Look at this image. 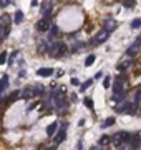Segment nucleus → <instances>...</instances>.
I'll return each mask as SVG.
<instances>
[{"label":"nucleus","mask_w":141,"mask_h":150,"mask_svg":"<svg viewBox=\"0 0 141 150\" xmlns=\"http://www.w3.org/2000/svg\"><path fill=\"white\" fill-rule=\"evenodd\" d=\"M0 40H3V39H2V37H0Z\"/></svg>","instance_id":"obj_39"},{"label":"nucleus","mask_w":141,"mask_h":150,"mask_svg":"<svg viewBox=\"0 0 141 150\" xmlns=\"http://www.w3.org/2000/svg\"><path fill=\"white\" fill-rule=\"evenodd\" d=\"M131 27L133 28H141V19H134V20L131 22Z\"/></svg>","instance_id":"obj_28"},{"label":"nucleus","mask_w":141,"mask_h":150,"mask_svg":"<svg viewBox=\"0 0 141 150\" xmlns=\"http://www.w3.org/2000/svg\"><path fill=\"white\" fill-rule=\"evenodd\" d=\"M114 123V117H110V118H106L105 122L101 123V129H106V127H111Z\"/></svg>","instance_id":"obj_19"},{"label":"nucleus","mask_w":141,"mask_h":150,"mask_svg":"<svg viewBox=\"0 0 141 150\" xmlns=\"http://www.w3.org/2000/svg\"><path fill=\"white\" fill-rule=\"evenodd\" d=\"M14 20H15V23H20V22L23 20V12H22V10H17V12H15Z\"/></svg>","instance_id":"obj_20"},{"label":"nucleus","mask_w":141,"mask_h":150,"mask_svg":"<svg viewBox=\"0 0 141 150\" xmlns=\"http://www.w3.org/2000/svg\"><path fill=\"white\" fill-rule=\"evenodd\" d=\"M17 55H18V54H17V52H14V54L10 55V58H8V63H14V58H15V57H17Z\"/></svg>","instance_id":"obj_33"},{"label":"nucleus","mask_w":141,"mask_h":150,"mask_svg":"<svg viewBox=\"0 0 141 150\" xmlns=\"http://www.w3.org/2000/svg\"><path fill=\"white\" fill-rule=\"evenodd\" d=\"M85 45H87L85 42H75V43H73V48H72V50H73V52H81V50L85 48Z\"/></svg>","instance_id":"obj_17"},{"label":"nucleus","mask_w":141,"mask_h":150,"mask_svg":"<svg viewBox=\"0 0 141 150\" xmlns=\"http://www.w3.org/2000/svg\"><path fill=\"white\" fill-rule=\"evenodd\" d=\"M129 140H131V133L129 132H116L113 137H111V142L114 143V145H118V149H125V145L126 143H129Z\"/></svg>","instance_id":"obj_1"},{"label":"nucleus","mask_w":141,"mask_h":150,"mask_svg":"<svg viewBox=\"0 0 141 150\" xmlns=\"http://www.w3.org/2000/svg\"><path fill=\"white\" fill-rule=\"evenodd\" d=\"M40 12L43 15H52V3H50V0H45V2L42 3Z\"/></svg>","instance_id":"obj_9"},{"label":"nucleus","mask_w":141,"mask_h":150,"mask_svg":"<svg viewBox=\"0 0 141 150\" xmlns=\"http://www.w3.org/2000/svg\"><path fill=\"white\" fill-rule=\"evenodd\" d=\"M72 85H80V82H78V78H72Z\"/></svg>","instance_id":"obj_35"},{"label":"nucleus","mask_w":141,"mask_h":150,"mask_svg":"<svg viewBox=\"0 0 141 150\" xmlns=\"http://www.w3.org/2000/svg\"><path fill=\"white\" fill-rule=\"evenodd\" d=\"M76 150H83V142H78V145H76Z\"/></svg>","instance_id":"obj_34"},{"label":"nucleus","mask_w":141,"mask_h":150,"mask_svg":"<svg viewBox=\"0 0 141 150\" xmlns=\"http://www.w3.org/2000/svg\"><path fill=\"white\" fill-rule=\"evenodd\" d=\"M37 75H40V77H50V75H53V68H48V67L38 68V70H37Z\"/></svg>","instance_id":"obj_11"},{"label":"nucleus","mask_w":141,"mask_h":150,"mask_svg":"<svg viewBox=\"0 0 141 150\" xmlns=\"http://www.w3.org/2000/svg\"><path fill=\"white\" fill-rule=\"evenodd\" d=\"M91 150H100V145H98V147H93Z\"/></svg>","instance_id":"obj_37"},{"label":"nucleus","mask_w":141,"mask_h":150,"mask_svg":"<svg viewBox=\"0 0 141 150\" xmlns=\"http://www.w3.org/2000/svg\"><path fill=\"white\" fill-rule=\"evenodd\" d=\"M83 102H85V107H87V109L93 110V98H90V97H87V98H85Z\"/></svg>","instance_id":"obj_26"},{"label":"nucleus","mask_w":141,"mask_h":150,"mask_svg":"<svg viewBox=\"0 0 141 150\" xmlns=\"http://www.w3.org/2000/svg\"><path fill=\"white\" fill-rule=\"evenodd\" d=\"M8 25H10V15H8V14L0 15V28H2V27H8Z\"/></svg>","instance_id":"obj_12"},{"label":"nucleus","mask_w":141,"mask_h":150,"mask_svg":"<svg viewBox=\"0 0 141 150\" xmlns=\"http://www.w3.org/2000/svg\"><path fill=\"white\" fill-rule=\"evenodd\" d=\"M35 95V90H33V87H27V89L23 90V92H22V98H23V100H28V98H32V97Z\"/></svg>","instance_id":"obj_10"},{"label":"nucleus","mask_w":141,"mask_h":150,"mask_svg":"<svg viewBox=\"0 0 141 150\" xmlns=\"http://www.w3.org/2000/svg\"><path fill=\"white\" fill-rule=\"evenodd\" d=\"M108 35H110V32H106V30L103 28L100 34H98V35H96V37L93 39V43H95V45H98V43H103V42H106V40H108Z\"/></svg>","instance_id":"obj_5"},{"label":"nucleus","mask_w":141,"mask_h":150,"mask_svg":"<svg viewBox=\"0 0 141 150\" xmlns=\"http://www.w3.org/2000/svg\"><path fill=\"white\" fill-rule=\"evenodd\" d=\"M121 3L125 8H133L136 5V0H121Z\"/></svg>","instance_id":"obj_18"},{"label":"nucleus","mask_w":141,"mask_h":150,"mask_svg":"<svg viewBox=\"0 0 141 150\" xmlns=\"http://www.w3.org/2000/svg\"><path fill=\"white\" fill-rule=\"evenodd\" d=\"M103 28L106 30V32H113L114 28H116V22L113 19H106V20L103 22Z\"/></svg>","instance_id":"obj_8"},{"label":"nucleus","mask_w":141,"mask_h":150,"mask_svg":"<svg viewBox=\"0 0 141 150\" xmlns=\"http://www.w3.org/2000/svg\"><path fill=\"white\" fill-rule=\"evenodd\" d=\"M18 97H20V94H18V92H14V94H12V95L8 97V98H5V102L12 103V102H15V100H17V98H18Z\"/></svg>","instance_id":"obj_23"},{"label":"nucleus","mask_w":141,"mask_h":150,"mask_svg":"<svg viewBox=\"0 0 141 150\" xmlns=\"http://www.w3.org/2000/svg\"><path fill=\"white\" fill-rule=\"evenodd\" d=\"M58 37V27L57 25H52V28H50V35H48V39L50 40H55Z\"/></svg>","instance_id":"obj_15"},{"label":"nucleus","mask_w":141,"mask_h":150,"mask_svg":"<svg viewBox=\"0 0 141 150\" xmlns=\"http://www.w3.org/2000/svg\"><path fill=\"white\" fill-rule=\"evenodd\" d=\"M140 47H141V39H138V40H134V43H133V45H129V48L126 50V54L129 55V57H133V55H136V54H138Z\"/></svg>","instance_id":"obj_6"},{"label":"nucleus","mask_w":141,"mask_h":150,"mask_svg":"<svg viewBox=\"0 0 141 150\" xmlns=\"http://www.w3.org/2000/svg\"><path fill=\"white\" fill-rule=\"evenodd\" d=\"M33 90H35V95H37V94H38V95H40V94H43V87H42V85H37V87H33Z\"/></svg>","instance_id":"obj_31"},{"label":"nucleus","mask_w":141,"mask_h":150,"mask_svg":"<svg viewBox=\"0 0 141 150\" xmlns=\"http://www.w3.org/2000/svg\"><path fill=\"white\" fill-rule=\"evenodd\" d=\"M7 57H8L7 52H2V54H0V65H3V63L7 62Z\"/></svg>","instance_id":"obj_29"},{"label":"nucleus","mask_w":141,"mask_h":150,"mask_svg":"<svg viewBox=\"0 0 141 150\" xmlns=\"http://www.w3.org/2000/svg\"><path fill=\"white\" fill-rule=\"evenodd\" d=\"M48 55L50 57H55V58H58L61 55L67 52V45L63 43V42H53V43H50L48 45Z\"/></svg>","instance_id":"obj_2"},{"label":"nucleus","mask_w":141,"mask_h":150,"mask_svg":"<svg viewBox=\"0 0 141 150\" xmlns=\"http://www.w3.org/2000/svg\"><path fill=\"white\" fill-rule=\"evenodd\" d=\"M125 98H126V90H123L121 94H116V95H113V100H114L116 103L125 102Z\"/></svg>","instance_id":"obj_14"},{"label":"nucleus","mask_w":141,"mask_h":150,"mask_svg":"<svg viewBox=\"0 0 141 150\" xmlns=\"http://www.w3.org/2000/svg\"><path fill=\"white\" fill-rule=\"evenodd\" d=\"M110 83H111V78H110V77H105V80H103V87L108 89V87H110Z\"/></svg>","instance_id":"obj_30"},{"label":"nucleus","mask_w":141,"mask_h":150,"mask_svg":"<svg viewBox=\"0 0 141 150\" xmlns=\"http://www.w3.org/2000/svg\"><path fill=\"white\" fill-rule=\"evenodd\" d=\"M95 58H96V57H95L93 54H91V55H88V57H87V60H85V67H90V65H93Z\"/></svg>","instance_id":"obj_24"},{"label":"nucleus","mask_w":141,"mask_h":150,"mask_svg":"<svg viewBox=\"0 0 141 150\" xmlns=\"http://www.w3.org/2000/svg\"><path fill=\"white\" fill-rule=\"evenodd\" d=\"M131 58H129V60H123V63H120V65H118V70H126L128 67H129V65H131Z\"/></svg>","instance_id":"obj_22"},{"label":"nucleus","mask_w":141,"mask_h":150,"mask_svg":"<svg viewBox=\"0 0 141 150\" xmlns=\"http://www.w3.org/2000/svg\"><path fill=\"white\" fill-rule=\"evenodd\" d=\"M91 83H93V80H91V78H88V80H85V82H83V83L80 85V92H85V90H87L88 87L91 85Z\"/></svg>","instance_id":"obj_21"},{"label":"nucleus","mask_w":141,"mask_h":150,"mask_svg":"<svg viewBox=\"0 0 141 150\" xmlns=\"http://www.w3.org/2000/svg\"><path fill=\"white\" fill-rule=\"evenodd\" d=\"M65 137H67V123H63V127L60 129V133L55 138V145H60L61 140H65Z\"/></svg>","instance_id":"obj_7"},{"label":"nucleus","mask_w":141,"mask_h":150,"mask_svg":"<svg viewBox=\"0 0 141 150\" xmlns=\"http://www.w3.org/2000/svg\"><path fill=\"white\" fill-rule=\"evenodd\" d=\"M101 77H103V74H101V72H98V74L95 75V78H101Z\"/></svg>","instance_id":"obj_36"},{"label":"nucleus","mask_w":141,"mask_h":150,"mask_svg":"<svg viewBox=\"0 0 141 150\" xmlns=\"http://www.w3.org/2000/svg\"><path fill=\"white\" fill-rule=\"evenodd\" d=\"M7 85H8V77H7V75H3V77L0 78V94L7 89Z\"/></svg>","instance_id":"obj_16"},{"label":"nucleus","mask_w":141,"mask_h":150,"mask_svg":"<svg viewBox=\"0 0 141 150\" xmlns=\"http://www.w3.org/2000/svg\"><path fill=\"white\" fill-rule=\"evenodd\" d=\"M57 129H58V123H57V122L50 123V125L47 127V135H48V137H53L55 132H57Z\"/></svg>","instance_id":"obj_13"},{"label":"nucleus","mask_w":141,"mask_h":150,"mask_svg":"<svg viewBox=\"0 0 141 150\" xmlns=\"http://www.w3.org/2000/svg\"><path fill=\"white\" fill-rule=\"evenodd\" d=\"M140 102H141V85L138 87V90H136V95H134V103H136V105H140Z\"/></svg>","instance_id":"obj_25"},{"label":"nucleus","mask_w":141,"mask_h":150,"mask_svg":"<svg viewBox=\"0 0 141 150\" xmlns=\"http://www.w3.org/2000/svg\"><path fill=\"white\" fill-rule=\"evenodd\" d=\"M52 15H43L42 17V20L37 22V30L38 32H47V30H50L52 28Z\"/></svg>","instance_id":"obj_3"},{"label":"nucleus","mask_w":141,"mask_h":150,"mask_svg":"<svg viewBox=\"0 0 141 150\" xmlns=\"http://www.w3.org/2000/svg\"><path fill=\"white\" fill-rule=\"evenodd\" d=\"M126 80V77H125V74L118 75L116 78H114V83H113V94L116 95V94H121L123 92V82Z\"/></svg>","instance_id":"obj_4"},{"label":"nucleus","mask_w":141,"mask_h":150,"mask_svg":"<svg viewBox=\"0 0 141 150\" xmlns=\"http://www.w3.org/2000/svg\"><path fill=\"white\" fill-rule=\"evenodd\" d=\"M14 0H0V7H7L8 3H12Z\"/></svg>","instance_id":"obj_32"},{"label":"nucleus","mask_w":141,"mask_h":150,"mask_svg":"<svg viewBox=\"0 0 141 150\" xmlns=\"http://www.w3.org/2000/svg\"><path fill=\"white\" fill-rule=\"evenodd\" d=\"M55 147H57V145H55ZM55 147H52V149H47V150H55Z\"/></svg>","instance_id":"obj_38"},{"label":"nucleus","mask_w":141,"mask_h":150,"mask_svg":"<svg viewBox=\"0 0 141 150\" xmlns=\"http://www.w3.org/2000/svg\"><path fill=\"white\" fill-rule=\"evenodd\" d=\"M108 140H110V137H108V135H101L100 140H98V145L103 147V145H106V143H108Z\"/></svg>","instance_id":"obj_27"}]
</instances>
